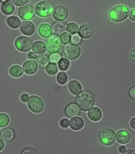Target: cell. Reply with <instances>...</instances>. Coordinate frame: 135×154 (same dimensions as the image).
<instances>
[{"label": "cell", "instance_id": "1", "mask_svg": "<svg viewBox=\"0 0 135 154\" xmlns=\"http://www.w3.org/2000/svg\"><path fill=\"white\" fill-rule=\"evenodd\" d=\"M75 102L81 110L86 112L94 106L95 96L94 93L91 91L84 90L77 94Z\"/></svg>", "mask_w": 135, "mask_h": 154}, {"label": "cell", "instance_id": "2", "mask_svg": "<svg viewBox=\"0 0 135 154\" xmlns=\"http://www.w3.org/2000/svg\"><path fill=\"white\" fill-rule=\"evenodd\" d=\"M54 4L51 1H41L35 6V12L39 17L46 18L51 16L54 12Z\"/></svg>", "mask_w": 135, "mask_h": 154}, {"label": "cell", "instance_id": "3", "mask_svg": "<svg viewBox=\"0 0 135 154\" xmlns=\"http://www.w3.org/2000/svg\"><path fill=\"white\" fill-rule=\"evenodd\" d=\"M129 9L126 6L120 5L115 6L110 10L109 14L110 19L115 22H120L128 17Z\"/></svg>", "mask_w": 135, "mask_h": 154}, {"label": "cell", "instance_id": "4", "mask_svg": "<svg viewBox=\"0 0 135 154\" xmlns=\"http://www.w3.org/2000/svg\"><path fill=\"white\" fill-rule=\"evenodd\" d=\"M81 49L78 45L74 43L68 44L63 49L65 57L69 60H73L78 59L81 54Z\"/></svg>", "mask_w": 135, "mask_h": 154}, {"label": "cell", "instance_id": "5", "mask_svg": "<svg viewBox=\"0 0 135 154\" xmlns=\"http://www.w3.org/2000/svg\"><path fill=\"white\" fill-rule=\"evenodd\" d=\"M27 106L29 109L35 113H41L44 108L42 100L40 97L35 95L29 97L27 101Z\"/></svg>", "mask_w": 135, "mask_h": 154}, {"label": "cell", "instance_id": "6", "mask_svg": "<svg viewBox=\"0 0 135 154\" xmlns=\"http://www.w3.org/2000/svg\"><path fill=\"white\" fill-rule=\"evenodd\" d=\"M115 132L109 128L102 130L99 134L101 142L106 146H111L113 144L115 141Z\"/></svg>", "mask_w": 135, "mask_h": 154}, {"label": "cell", "instance_id": "7", "mask_svg": "<svg viewBox=\"0 0 135 154\" xmlns=\"http://www.w3.org/2000/svg\"><path fill=\"white\" fill-rule=\"evenodd\" d=\"M32 42L31 39L27 36H19L15 40L14 45L16 49L22 52H27L31 49Z\"/></svg>", "mask_w": 135, "mask_h": 154}, {"label": "cell", "instance_id": "8", "mask_svg": "<svg viewBox=\"0 0 135 154\" xmlns=\"http://www.w3.org/2000/svg\"><path fill=\"white\" fill-rule=\"evenodd\" d=\"M47 51L50 54L57 53L61 50L62 45L60 39L56 35H51L46 40Z\"/></svg>", "mask_w": 135, "mask_h": 154}, {"label": "cell", "instance_id": "9", "mask_svg": "<svg viewBox=\"0 0 135 154\" xmlns=\"http://www.w3.org/2000/svg\"><path fill=\"white\" fill-rule=\"evenodd\" d=\"M17 13L20 18L23 20H32L36 16L34 6L30 4L20 7Z\"/></svg>", "mask_w": 135, "mask_h": 154}, {"label": "cell", "instance_id": "10", "mask_svg": "<svg viewBox=\"0 0 135 154\" xmlns=\"http://www.w3.org/2000/svg\"><path fill=\"white\" fill-rule=\"evenodd\" d=\"M69 10L65 6L60 5L55 7L53 13V17L58 21H63L68 18Z\"/></svg>", "mask_w": 135, "mask_h": 154}, {"label": "cell", "instance_id": "11", "mask_svg": "<svg viewBox=\"0 0 135 154\" xmlns=\"http://www.w3.org/2000/svg\"><path fill=\"white\" fill-rule=\"evenodd\" d=\"M20 31L23 35L30 36L34 33L35 26L34 24L30 21H23L20 26Z\"/></svg>", "mask_w": 135, "mask_h": 154}, {"label": "cell", "instance_id": "12", "mask_svg": "<svg viewBox=\"0 0 135 154\" xmlns=\"http://www.w3.org/2000/svg\"><path fill=\"white\" fill-rule=\"evenodd\" d=\"M24 72L29 75L35 74L38 70V66L36 62L34 60H26L23 65Z\"/></svg>", "mask_w": 135, "mask_h": 154}, {"label": "cell", "instance_id": "13", "mask_svg": "<svg viewBox=\"0 0 135 154\" xmlns=\"http://www.w3.org/2000/svg\"><path fill=\"white\" fill-rule=\"evenodd\" d=\"M78 34L82 38H90L93 35V28L90 25L87 24L82 25L78 29Z\"/></svg>", "mask_w": 135, "mask_h": 154}, {"label": "cell", "instance_id": "14", "mask_svg": "<svg viewBox=\"0 0 135 154\" xmlns=\"http://www.w3.org/2000/svg\"><path fill=\"white\" fill-rule=\"evenodd\" d=\"M64 112L66 115L69 118L79 116L81 113L80 108L75 103H70L67 105Z\"/></svg>", "mask_w": 135, "mask_h": 154}, {"label": "cell", "instance_id": "15", "mask_svg": "<svg viewBox=\"0 0 135 154\" xmlns=\"http://www.w3.org/2000/svg\"><path fill=\"white\" fill-rule=\"evenodd\" d=\"M38 33L42 38H48L52 35V28L48 23H43L39 26Z\"/></svg>", "mask_w": 135, "mask_h": 154}, {"label": "cell", "instance_id": "16", "mask_svg": "<svg viewBox=\"0 0 135 154\" xmlns=\"http://www.w3.org/2000/svg\"><path fill=\"white\" fill-rule=\"evenodd\" d=\"M87 116L90 120L94 122H98L103 117V112L100 108L97 107H94L88 111Z\"/></svg>", "mask_w": 135, "mask_h": 154}, {"label": "cell", "instance_id": "17", "mask_svg": "<svg viewBox=\"0 0 135 154\" xmlns=\"http://www.w3.org/2000/svg\"><path fill=\"white\" fill-rule=\"evenodd\" d=\"M69 125L73 131H79L84 128V122L81 117L75 116L70 120Z\"/></svg>", "mask_w": 135, "mask_h": 154}, {"label": "cell", "instance_id": "18", "mask_svg": "<svg viewBox=\"0 0 135 154\" xmlns=\"http://www.w3.org/2000/svg\"><path fill=\"white\" fill-rule=\"evenodd\" d=\"M131 139L129 132L124 130H121L117 132L116 140L118 143L121 144H126L130 142Z\"/></svg>", "mask_w": 135, "mask_h": 154}, {"label": "cell", "instance_id": "19", "mask_svg": "<svg viewBox=\"0 0 135 154\" xmlns=\"http://www.w3.org/2000/svg\"><path fill=\"white\" fill-rule=\"evenodd\" d=\"M1 10L4 14L9 16L14 13L15 7L11 0H6L2 2L1 6Z\"/></svg>", "mask_w": 135, "mask_h": 154}, {"label": "cell", "instance_id": "20", "mask_svg": "<svg viewBox=\"0 0 135 154\" xmlns=\"http://www.w3.org/2000/svg\"><path fill=\"white\" fill-rule=\"evenodd\" d=\"M68 88L73 95H77L83 89L82 86L78 80L73 79L70 81L68 84Z\"/></svg>", "mask_w": 135, "mask_h": 154}, {"label": "cell", "instance_id": "21", "mask_svg": "<svg viewBox=\"0 0 135 154\" xmlns=\"http://www.w3.org/2000/svg\"><path fill=\"white\" fill-rule=\"evenodd\" d=\"M66 25V21H56L54 22L52 27L54 35L59 36L64 32Z\"/></svg>", "mask_w": 135, "mask_h": 154}, {"label": "cell", "instance_id": "22", "mask_svg": "<svg viewBox=\"0 0 135 154\" xmlns=\"http://www.w3.org/2000/svg\"><path fill=\"white\" fill-rule=\"evenodd\" d=\"M31 48L35 54H43L46 52V46L43 41L37 40L33 43Z\"/></svg>", "mask_w": 135, "mask_h": 154}, {"label": "cell", "instance_id": "23", "mask_svg": "<svg viewBox=\"0 0 135 154\" xmlns=\"http://www.w3.org/2000/svg\"><path fill=\"white\" fill-rule=\"evenodd\" d=\"M1 139L5 142H10L13 139V131L10 128H4L1 131Z\"/></svg>", "mask_w": 135, "mask_h": 154}, {"label": "cell", "instance_id": "24", "mask_svg": "<svg viewBox=\"0 0 135 154\" xmlns=\"http://www.w3.org/2000/svg\"><path fill=\"white\" fill-rule=\"evenodd\" d=\"M7 23L8 26L11 28L16 29L20 26L21 21L17 16H11L7 18Z\"/></svg>", "mask_w": 135, "mask_h": 154}, {"label": "cell", "instance_id": "25", "mask_svg": "<svg viewBox=\"0 0 135 154\" xmlns=\"http://www.w3.org/2000/svg\"><path fill=\"white\" fill-rule=\"evenodd\" d=\"M10 75L14 78H19L23 74L22 67L20 65H14L11 66L9 70Z\"/></svg>", "mask_w": 135, "mask_h": 154}, {"label": "cell", "instance_id": "26", "mask_svg": "<svg viewBox=\"0 0 135 154\" xmlns=\"http://www.w3.org/2000/svg\"><path fill=\"white\" fill-rule=\"evenodd\" d=\"M70 61L69 59L64 57H61L57 62L58 68L61 71H66L70 66Z\"/></svg>", "mask_w": 135, "mask_h": 154}, {"label": "cell", "instance_id": "27", "mask_svg": "<svg viewBox=\"0 0 135 154\" xmlns=\"http://www.w3.org/2000/svg\"><path fill=\"white\" fill-rule=\"evenodd\" d=\"M45 71L48 74L50 75H54L57 74L58 69L56 63L50 62L47 64L45 68Z\"/></svg>", "mask_w": 135, "mask_h": 154}, {"label": "cell", "instance_id": "28", "mask_svg": "<svg viewBox=\"0 0 135 154\" xmlns=\"http://www.w3.org/2000/svg\"><path fill=\"white\" fill-rule=\"evenodd\" d=\"M68 80L67 74L65 72H60L58 73L56 77L57 82L60 85H64Z\"/></svg>", "mask_w": 135, "mask_h": 154}, {"label": "cell", "instance_id": "29", "mask_svg": "<svg viewBox=\"0 0 135 154\" xmlns=\"http://www.w3.org/2000/svg\"><path fill=\"white\" fill-rule=\"evenodd\" d=\"M78 28L79 26L77 24L72 22L69 23L66 25L65 29L70 35H74L78 32Z\"/></svg>", "mask_w": 135, "mask_h": 154}, {"label": "cell", "instance_id": "30", "mask_svg": "<svg viewBox=\"0 0 135 154\" xmlns=\"http://www.w3.org/2000/svg\"><path fill=\"white\" fill-rule=\"evenodd\" d=\"M72 37L71 35L67 32H64L60 35L59 39L61 43L64 45L70 44L72 42Z\"/></svg>", "mask_w": 135, "mask_h": 154}, {"label": "cell", "instance_id": "31", "mask_svg": "<svg viewBox=\"0 0 135 154\" xmlns=\"http://www.w3.org/2000/svg\"><path fill=\"white\" fill-rule=\"evenodd\" d=\"M36 61L40 67L44 68L48 63V57L45 55L41 54L37 56Z\"/></svg>", "mask_w": 135, "mask_h": 154}, {"label": "cell", "instance_id": "32", "mask_svg": "<svg viewBox=\"0 0 135 154\" xmlns=\"http://www.w3.org/2000/svg\"><path fill=\"white\" fill-rule=\"evenodd\" d=\"M10 122V118L6 113H0V128H4L8 125Z\"/></svg>", "mask_w": 135, "mask_h": 154}, {"label": "cell", "instance_id": "33", "mask_svg": "<svg viewBox=\"0 0 135 154\" xmlns=\"http://www.w3.org/2000/svg\"><path fill=\"white\" fill-rule=\"evenodd\" d=\"M60 58H61V55L60 54L55 53V54H51V55L49 56V59L50 61L57 63L59 61Z\"/></svg>", "mask_w": 135, "mask_h": 154}, {"label": "cell", "instance_id": "34", "mask_svg": "<svg viewBox=\"0 0 135 154\" xmlns=\"http://www.w3.org/2000/svg\"><path fill=\"white\" fill-rule=\"evenodd\" d=\"M12 2L17 7H20L28 3L29 0H11Z\"/></svg>", "mask_w": 135, "mask_h": 154}, {"label": "cell", "instance_id": "35", "mask_svg": "<svg viewBox=\"0 0 135 154\" xmlns=\"http://www.w3.org/2000/svg\"><path fill=\"white\" fill-rule=\"evenodd\" d=\"M72 41L73 43L79 45L81 42L82 39L81 37L77 34H75L72 36Z\"/></svg>", "mask_w": 135, "mask_h": 154}, {"label": "cell", "instance_id": "36", "mask_svg": "<svg viewBox=\"0 0 135 154\" xmlns=\"http://www.w3.org/2000/svg\"><path fill=\"white\" fill-rule=\"evenodd\" d=\"M59 125L63 128H68L69 125V120L67 118H63L60 120Z\"/></svg>", "mask_w": 135, "mask_h": 154}, {"label": "cell", "instance_id": "37", "mask_svg": "<svg viewBox=\"0 0 135 154\" xmlns=\"http://www.w3.org/2000/svg\"><path fill=\"white\" fill-rule=\"evenodd\" d=\"M36 151L35 149L31 147H26L21 151V154H35Z\"/></svg>", "mask_w": 135, "mask_h": 154}, {"label": "cell", "instance_id": "38", "mask_svg": "<svg viewBox=\"0 0 135 154\" xmlns=\"http://www.w3.org/2000/svg\"><path fill=\"white\" fill-rule=\"evenodd\" d=\"M129 18L132 21L135 22V9H133L130 11Z\"/></svg>", "mask_w": 135, "mask_h": 154}, {"label": "cell", "instance_id": "39", "mask_svg": "<svg viewBox=\"0 0 135 154\" xmlns=\"http://www.w3.org/2000/svg\"><path fill=\"white\" fill-rule=\"evenodd\" d=\"M28 57L30 59H36L37 55L34 52L30 51L28 54Z\"/></svg>", "mask_w": 135, "mask_h": 154}, {"label": "cell", "instance_id": "40", "mask_svg": "<svg viewBox=\"0 0 135 154\" xmlns=\"http://www.w3.org/2000/svg\"><path fill=\"white\" fill-rule=\"evenodd\" d=\"M129 56L131 60L135 63V48L133 49L130 52Z\"/></svg>", "mask_w": 135, "mask_h": 154}, {"label": "cell", "instance_id": "41", "mask_svg": "<svg viewBox=\"0 0 135 154\" xmlns=\"http://www.w3.org/2000/svg\"><path fill=\"white\" fill-rule=\"evenodd\" d=\"M29 98V96L27 94L24 93V94H22L21 97V99L22 102L24 103H26L27 102Z\"/></svg>", "mask_w": 135, "mask_h": 154}, {"label": "cell", "instance_id": "42", "mask_svg": "<svg viewBox=\"0 0 135 154\" xmlns=\"http://www.w3.org/2000/svg\"><path fill=\"white\" fill-rule=\"evenodd\" d=\"M130 94L132 99L135 100V86L131 89L130 91Z\"/></svg>", "mask_w": 135, "mask_h": 154}, {"label": "cell", "instance_id": "43", "mask_svg": "<svg viewBox=\"0 0 135 154\" xmlns=\"http://www.w3.org/2000/svg\"><path fill=\"white\" fill-rule=\"evenodd\" d=\"M130 125L131 128L135 130V117H133L130 120Z\"/></svg>", "mask_w": 135, "mask_h": 154}, {"label": "cell", "instance_id": "44", "mask_svg": "<svg viewBox=\"0 0 135 154\" xmlns=\"http://www.w3.org/2000/svg\"><path fill=\"white\" fill-rule=\"evenodd\" d=\"M126 147L124 146H121L118 148V151L121 153H123L126 151Z\"/></svg>", "mask_w": 135, "mask_h": 154}, {"label": "cell", "instance_id": "45", "mask_svg": "<svg viewBox=\"0 0 135 154\" xmlns=\"http://www.w3.org/2000/svg\"><path fill=\"white\" fill-rule=\"evenodd\" d=\"M5 143L2 140L0 139V151H1L4 149Z\"/></svg>", "mask_w": 135, "mask_h": 154}, {"label": "cell", "instance_id": "46", "mask_svg": "<svg viewBox=\"0 0 135 154\" xmlns=\"http://www.w3.org/2000/svg\"><path fill=\"white\" fill-rule=\"evenodd\" d=\"M123 154H135V151H134V150H132L130 149H128L127 150H126V151H125V152H124Z\"/></svg>", "mask_w": 135, "mask_h": 154}, {"label": "cell", "instance_id": "47", "mask_svg": "<svg viewBox=\"0 0 135 154\" xmlns=\"http://www.w3.org/2000/svg\"><path fill=\"white\" fill-rule=\"evenodd\" d=\"M130 3L132 6L135 7V0H130Z\"/></svg>", "mask_w": 135, "mask_h": 154}, {"label": "cell", "instance_id": "48", "mask_svg": "<svg viewBox=\"0 0 135 154\" xmlns=\"http://www.w3.org/2000/svg\"><path fill=\"white\" fill-rule=\"evenodd\" d=\"M32 1H40V0H32Z\"/></svg>", "mask_w": 135, "mask_h": 154}, {"label": "cell", "instance_id": "49", "mask_svg": "<svg viewBox=\"0 0 135 154\" xmlns=\"http://www.w3.org/2000/svg\"><path fill=\"white\" fill-rule=\"evenodd\" d=\"M1 1H2V2H3V1H6V0H1Z\"/></svg>", "mask_w": 135, "mask_h": 154}, {"label": "cell", "instance_id": "50", "mask_svg": "<svg viewBox=\"0 0 135 154\" xmlns=\"http://www.w3.org/2000/svg\"><path fill=\"white\" fill-rule=\"evenodd\" d=\"M1 131H0V137H1Z\"/></svg>", "mask_w": 135, "mask_h": 154}, {"label": "cell", "instance_id": "51", "mask_svg": "<svg viewBox=\"0 0 135 154\" xmlns=\"http://www.w3.org/2000/svg\"><path fill=\"white\" fill-rule=\"evenodd\" d=\"M0 1H1V0H0Z\"/></svg>", "mask_w": 135, "mask_h": 154}]
</instances>
